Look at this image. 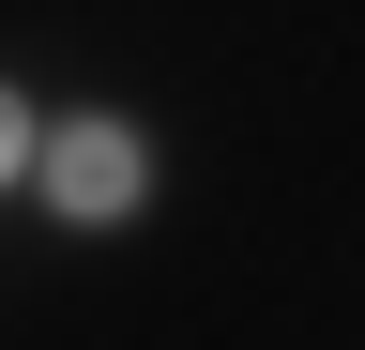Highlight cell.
Listing matches in <instances>:
<instances>
[{"mask_svg":"<svg viewBox=\"0 0 365 350\" xmlns=\"http://www.w3.org/2000/svg\"><path fill=\"white\" fill-rule=\"evenodd\" d=\"M137 183H153V168H137L122 122H61V138H46V198L61 213H137Z\"/></svg>","mask_w":365,"mask_h":350,"instance_id":"6da1fadb","label":"cell"},{"mask_svg":"<svg viewBox=\"0 0 365 350\" xmlns=\"http://www.w3.org/2000/svg\"><path fill=\"white\" fill-rule=\"evenodd\" d=\"M16 168H31V122H16V92H0V183H16Z\"/></svg>","mask_w":365,"mask_h":350,"instance_id":"7a4b0ae2","label":"cell"}]
</instances>
